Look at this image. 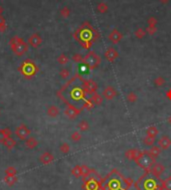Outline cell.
Wrapping results in <instances>:
<instances>
[{
    "label": "cell",
    "mask_w": 171,
    "mask_h": 190,
    "mask_svg": "<svg viewBox=\"0 0 171 190\" xmlns=\"http://www.w3.org/2000/svg\"><path fill=\"white\" fill-rule=\"evenodd\" d=\"M9 45H10L12 52L18 57L23 56L28 51V44L25 43L20 37L15 36L11 38L10 41H9Z\"/></svg>",
    "instance_id": "1"
},
{
    "label": "cell",
    "mask_w": 171,
    "mask_h": 190,
    "mask_svg": "<svg viewBox=\"0 0 171 190\" xmlns=\"http://www.w3.org/2000/svg\"><path fill=\"white\" fill-rule=\"evenodd\" d=\"M37 66L35 63L31 60H25L24 62H22L21 67L19 68V71L25 78H31L33 77L36 73H37Z\"/></svg>",
    "instance_id": "2"
},
{
    "label": "cell",
    "mask_w": 171,
    "mask_h": 190,
    "mask_svg": "<svg viewBox=\"0 0 171 190\" xmlns=\"http://www.w3.org/2000/svg\"><path fill=\"white\" fill-rule=\"evenodd\" d=\"M100 63H101L100 57L95 52H93V51L87 53V55L84 57V59H83V64H84L88 69H91V70L98 67Z\"/></svg>",
    "instance_id": "3"
},
{
    "label": "cell",
    "mask_w": 171,
    "mask_h": 190,
    "mask_svg": "<svg viewBox=\"0 0 171 190\" xmlns=\"http://www.w3.org/2000/svg\"><path fill=\"white\" fill-rule=\"evenodd\" d=\"M141 186L143 190H161L158 183L155 180V177H147L144 181L141 182Z\"/></svg>",
    "instance_id": "4"
},
{
    "label": "cell",
    "mask_w": 171,
    "mask_h": 190,
    "mask_svg": "<svg viewBox=\"0 0 171 190\" xmlns=\"http://www.w3.org/2000/svg\"><path fill=\"white\" fill-rule=\"evenodd\" d=\"M14 133H15V136L19 138V140H25L26 138H28L30 136L31 132H30V129L25 126V124H21V126L17 127L15 128Z\"/></svg>",
    "instance_id": "5"
},
{
    "label": "cell",
    "mask_w": 171,
    "mask_h": 190,
    "mask_svg": "<svg viewBox=\"0 0 171 190\" xmlns=\"http://www.w3.org/2000/svg\"><path fill=\"white\" fill-rule=\"evenodd\" d=\"M102 97H103V99L106 100V101H112L113 99L116 98V96H117V92L116 90L114 89L113 87L111 86H107L105 88V89L103 90L102 92Z\"/></svg>",
    "instance_id": "6"
},
{
    "label": "cell",
    "mask_w": 171,
    "mask_h": 190,
    "mask_svg": "<svg viewBox=\"0 0 171 190\" xmlns=\"http://www.w3.org/2000/svg\"><path fill=\"white\" fill-rule=\"evenodd\" d=\"M64 114H65V115L68 119H74L80 114V110L75 108V106H72V105H68L67 108L65 109V110H64Z\"/></svg>",
    "instance_id": "7"
},
{
    "label": "cell",
    "mask_w": 171,
    "mask_h": 190,
    "mask_svg": "<svg viewBox=\"0 0 171 190\" xmlns=\"http://www.w3.org/2000/svg\"><path fill=\"white\" fill-rule=\"evenodd\" d=\"M165 170V166L161 163H152L151 168H150V172L152 176H154L155 178H159L160 175L164 172Z\"/></svg>",
    "instance_id": "8"
},
{
    "label": "cell",
    "mask_w": 171,
    "mask_h": 190,
    "mask_svg": "<svg viewBox=\"0 0 171 190\" xmlns=\"http://www.w3.org/2000/svg\"><path fill=\"white\" fill-rule=\"evenodd\" d=\"M97 88H98V86H97V84L93 80H87L83 82V90L86 93H88V94L92 95L96 93Z\"/></svg>",
    "instance_id": "9"
},
{
    "label": "cell",
    "mask_w": 171,
    "mask_h": 190,
    "mask_svg": "<svg viewBox=\"0 0 171 190\" xmlns=\"http://www.w3.org/2000/svg\"><path fill=\"white\" fill-rule=\"evenodd\" d=\"M157 145L161 148V150L168 149L171 146V138L168 136H162L157 140Z\"/></svg>",
    "instance_id": "10"
},
{
    "label": "cell",
    "mask_w": 171,
    "mask_h": 190,
    "mask_svg": "<svg viewBox=\"0 0 171 190\" xmlns=\"http://www.w3.org/2000/svg\"><path fill=\"white\" fill-rule=\"evenodd\" d=\"M104 57H105V59L107 60L108 62H111L112 63V62H114L115 60H116L119 57V54H118V52L114 48L109 47L107 50L105 51Z\"/></svg>",
    "instance_id": "11"
},
{
    "label": "cell",
    "mask_w": 171,
    "mask_h": 190,
    "mask_svg": "<svg viewBox=\"0 0 171 190\" xmlns=\"http://www.w3.org/2000/svg\"><path fill=\"white\" fill-rule=\"evenodd\" d=\"M41 44H42V38L38 34H32L28 38V45H30L31 47L37 48Z\"/></svg>",
    "instance_id": "12"
},
{
    "label": "cell",
    "mask_w": 171,
    "mask_h": 190,
    "mask_svg": "<svg viewBox=\"0 0 171 190\" xmlns=\"http://www.w3.org/2000/svg\"><path fill=\"white\" fill-rule=\"evenodd\" d=\"M54 160V155L49 151H45L44 153H42L39 157V161L44 165L50 164L51 162H53Z\"/></svg>",
    "instance_id": "13"
},
{
    "label": "cell",
    "mask_w": 171,
    "mask_h": 190,
    "mask_svg": "<svg viewBox=\"0 0 171 190\" xmlns=\"http://www.w3.org/2000/svg\"><path fill=\"white\" fill-rule=\"evenodd\" d=\"M46 114H47L48 117L50 118H52V119H55V118H57L59 114H60V110L57 106H55V105H50L47 110H46Z\"/></svg>",
    "instance_id": "14"
},
{
    "label": "cell",
    "mask_w": 171,
    "mask_h": 190,
    "mask_svg": "<svg viewBox=\"0 0 171 190\" xmlns=\"http://www.w3.org/2000/svg\"><path fill=\"white\" fill-rule=\"evenodd\" d=\"M141 152H139L137 149L135 148H133V149H128L126 152H125V157L128 159V160H137L138 157L140 156Z\"/></svg>",
    "instance_id": "15"
},
{
    "label": "cell",
    "mask_w": 171,
    "mask_h": 190,
    "mask_svg": "<svg viewBox=\"0 0 171 190\" xmlns=\"http://www.w3.org/2000/svg\"><path fill=\"white\" fill-rule=\"evenodd\" d=\"M24 145L25 146L28 148V149H34V148L38 145V140H36V138L34 136H29L28 138H26V140H24Z\"/></svg>",
    "instance_id": "16"
},
{
    "label": "cell",
    "mask_w": 171,
    "mask_h": 190,
    "mask_svg": "<svg viewBox=\"0 0 171 190\" xmlns=\"http://www.w3.org/2000/svg\"><path fill=\"white\" fill-rule=\"evenodd\" d=\"M84 188L86 190H98L99 189V183L96 181L95 179L91 178L89 180H87L84 184Z\"/></svg>",
    "instance_id": "17"
},
{
    "label": "cell",
    "mask_w": 171,
    "mask_h": 190,
    "mask_svg": "<svg viewBox=\"0 0 171 190\" xmlns=\"http://www.w3.org/2000/svg\"><path fill=\"white\" fill-rule=\"evenodd\" d=\"M147 154H148V156L150 157V158L152 159H155L157 156H158L160 153H161V148L158 146V145H153V146H151V148L146 152Z\"/></svg>",
    "instance_id": "18"
},
{
    "label": "cell",
    "mask_w": 171,
    "mask_h": 190,
    "mask_svg": "<svg viewBox=\"0 0 171 190\" xmlns=\"http://www.w3.org/2000/svg\"><path fill=\"white\" fill-rule=\"evenodd\" d=\"M103 101H104V99H103L102 95L98 94V93H94V94H92V96H91V101L94 105L101 106V105L103 104Z\"/></svg>",
    "instance_id": "19"
},
{
    "label": "cell",
    "mask_w": 171,
    "mask_h": 190,
    "mask_svg": "<svg viewBox=\"0 0 171 190\" xmlns=\"http://www.w3.org/2000/svg\"><path fill=\"white\" fill-rule=\"evenodd\" d=\"M159 134V129L157 128L155 126H150L148 128L146 129V136L152 137V138H156V136Z\"/></svg>",
    "instance_id": "20"
},
{
    "label": "cell",
    "mask_w": 171,
    "mask_h": 190,
    "mask_svg": "<svg viewBox=\"0 0 171 190\" xmlns=\"http://www.w3.org/2000/svg\"><path fill=\"white\" fill-rule=\"evenodd\" d=\"M2 145L5 146L7 149H12V148L15 147V145H16V140L12 137H7L3 140Z\"/></svg>",
    "instance_id": "21"
},
{
    "label": "cell",
    "mask_w": 171,
    "mask_h": 190,
    "mask_svg": "<svg viewBox=\"0 0 171 190\" xmlns=\"http://www.w3.org/2000/svg\"><path fill=\"white\" fill-rule=\"evenodd\" d=\"M77 127H78V129H79L80 132H85L89 129L90 126H89V123L87 122L86 119H82V120H80L79 123H78Z\"/></svg>",
    "instance_id": "22"
},
{
    "label": "cell",
    "mask_w": 171,
    "mask_h": 190,
    "mask_svg": "<svg viewBox=\"0 0 171 190\" xmlns=\"http://www.w3.org/2000/svg\"><path fill=\"white\" fill-rule=\"evenodd\" d=\"M121 38H122V36H121V34H120L118 31H113L112 33L109 35V40L111 41L113 44L119 43L120 40H121Z\"/></svg>",
    "instance_id": "23"
},
{
    "label": "cell",
    "mask_w": 171,
    "mask_h": 190,
    "mask_svg": "<svg viewBox=\"0 0 171 190\" xmlns=\"http://www.w3.org/2000/svg\"><path fill=\"white\" fill-rule=\"evenodd\" d=\"M3 181L5 183L7 186H13L16 182H17V176H8V175H5L3 178Z\"/></svg>",
    "instance_id": "24"
},
{
    "label": "cell",
    "mask_w": 171,
    "mask_h": 190,
    "mask_svg": "<svg viewBox=\"0 0 171 190\" xmlns=\"http://www.w3.org/2000/svg\"><path fill=\"white\" fill-rule=\"evenodd\" d=\"M71 174L74 176L75 178H79L82 176V168L80 165H75L71 170Z\"/></svg>",
    "instance_id": "25"
},
{
    "label": "cell",
    "mask_w": 171,
    "mask_h": 190,
    "mask_svg": "<svg viewBox=\"0 0 171 190\" xmlns=\"http://www.w3.org/2000/svg\"><path fill=\"white\" fill-rule=\"evenodd\" d=\"M57 62H58L59 65H61V66H64V65L68 64V62H69V58L66 56L65 54H61V55H60V56H58V58H57Z\"/></svg>",
    "instance_id": "26"
},
{
    "label": "cell",
    "mask_w": 171,
    "mask_h": 190,
    "mask_svg": "<svg viewBox=\"0 0 171 190\" xmlns=\"http://www.w3.org/2000/svg\"><path fill=\"white\" fill-rule=\"evenodd\" d=\"M143 143H144L145 146H153L154 143H155V138H152V137H149L145 136V137L143 138Z\"/></svg>",
    "instance_id": "27"
},
{
    "label": "cell",
    "mask_w": 171,
    "mask_h": 190,
    "mask_svg": "<svg viewBox=\"0 0 171 190\" xmlns=\"http://www.w3.org/2000/svg\"><path fill=\"white\" fill-rule=\"evenodd\" d=\"M59 150L61 151L62 153L66 154V153H68L69 151H70V145H69L67 142H63V143H61V145H60Z\"/></svg>",
    "instance_id": "28"
},
{
    "label": "cell",
    "mask_w": 171,
    "mask_h": 190,
    "mask_svg": "<svg viewBox=\"0 0 171 190\" xmlns=\"http://www.w3.org/2000/svg\"><path fill=\"white\" fill-rule=\"evenodd\" d=\"M154 85H155L156 87H158V88L164 86V85H165V79H164L163 77H161V76L156 77V78L154 79Z\"/></svg>",
    "instance_id": "29"
},
{
    "label": "cell",
    "mask_w": 171,
    "mask_h": 190,
    "mask_svg": "<svg viewBox=\"0 0 171 190\" xmlns=\"http://www.w3.org/2000/svg\"><path fill=\"white\" fill-rule=\"evenodd\" d=\"M71 140L72 141H75V142H78V141H80L81 140V138H82V136H81V132H73L71 133Z\"/></svg>",
    "instance_id": "30"
},
{
    "label": "cell",
    "mask_w": 171,
    "mask_h": 190,
    "mask_svg": "<svg viewBox=\"0 0 171 190\" xmlns=\"http://www.w3.org/2000/svg\"><path fill=\"white\" fill-rule=\"evenodd\" d=\"M59 76L61 77L63 80H66V79H68L69 77H70V72H69L68 69L63 68V69H61V70H60Z\"/></svg>",
    "instance_id": "31"
},
{
    "label": "cell",
    "mask_w": 171,
    "mask_h": 190,
    "mask_svg": "<svg viewBox=\"0 0 171 190\" xmlns=\"http://www.w3.org/2000/svg\"><path fill=\"white\" fill-rule=\"evenodd\" d=\"M137 100H138V97H137V95L135 94V93L130 92V93H129V94L127 95V101H129V103L134 104V103H136Z\"/></svg>",
    "instance_id": "32"
},
{
    "label": "cell",
    "mask_w": 171,
    "mask_h": 190,
    "mask_svg": "<svg viewBox=\"0 0 171 190\" xmlns=\"http://www.w3.org/2000/svg\"><path fill=\"white\" fill-rule=\"evenodd\" d=\"M81 168H82V177H84V178H86V177H88V176L91 174V169L88 167V166H86V165H82L81 166Z\"/></svg>",
    "instance_id": "33"
},
{
    "label": "cell",
    "mask_w": 171,
    "mask_h": 190,
    "mask_svg": "<svg viewBox=\"0 0 171 190\" xmlns=\"http://www.w3.org/2000/svg\"><path fill=\"white\" fill-rule=\"evenodd\" d=\"M17 174V170L15 167H13V166H9L5 169V175H8V176H15Z\"/></svg>",
    "instance_id": "34"
},
{
    "label": "cell",
    "mask_w": 171,
    "mask_h": 190,
    "mask_svg": "<svg viewBox=\"0 0 171 190\" xmlns=\"http://www.w3.org/2000/svg\"><path fill=\"white\" fill-rule=\"evenodd\" d=\"M162 187L165 190H171V176L166 178L164 181L162 182Z\"/></svg>",
    "instance_id": "35"
},
{
    "label": "cell",
    "mask_w": 171,
    "mask_h": 190,
    "mask_svg": "<svg viewBox=\"0 0 171 190\" xmlns=\"http://www.w3.org/2000/svg\"><path fill=\"white\" fill-rule=\"evenodd\" d=\"M83 59H84V57L81 54H74L72 56V61L75 63H83Z\"/></svg>",
    "instance_id": "36"
},
{
    "label": "cell",
    "mask_w": 171,
    "mask_h": 190,
    "mask_svg": "<svg viewBox=\"0 0 171 190\" xmlns=\"http://www.w3.org/2000/svg\"><path fill=\"white\" fill-rule=\"evenodd\" d=\"M3 132L4 133H5V136L6 137H11V131H10V128L9 127H5V128H3Z\"/></svg>",
    "instance_id": "37"
},
{
    "label": "cell",
    "mask_w": 171,
    "mask_h": 190,
    "mask_svg": "<svg viewBox=\"0 0 171 190\" xmlns=\"http://www.w3.org/2000/svg\"><path fill=\"white\" fill-rule=\"evenodd\" d=\"M5 138H7L6 137V136H5V133H4V132H3V128L2 129H0V142H3V140H5Z\"/></svg>",
    "instance_id": "38"
},
{
    "label": "cell",
    "mask_w": 171,
    "mask_h": 190,
    "mask_svg": "<svg viewBox=\"0 0 171 190\" xmlns=\"http://www.w3.org/2000/svg\"><path fill=\"white\" fill-rule=\"evenodd\" d=\"M4 24H5V20H4V18L2 16H0V27L3 26Z\"/></svg>",
    "instance_id": "39"
},
{
    "label": "cell",
    "mask_w": 171,
    "mask_h": 190,
    "mask_svg": "<svg viewBox=\"0 0 171 190\" xmlns=\"http://www.w3.org/2000/svg\"><path fill=\"white\" fill-rule=\"evenodd\" d=\"M166 97H167L169 100H171V89H169L167 92H166Z\"/></svg>",
    "instance_id": "40"
},
{
    "label": "cell",
    "mask_w": 171,
    "mask_h": 190,
    "mask_svg": "<svg viewBox=\"0 0 171 190\" xmlns=\"http://www.w3.org/2000/svg\"><path fill=\"white\" fill-rule=\"evenodd\" d=\"M168 122H169V123L171 124V115H170V118H169V119H168Z\"/></svg>",
    "instance_id": "41"
},
{
    "label": "cell",
    "mask_w": 171,
    "mask_h": 190,
    "mask_svg": "<svg viewBox=\"0 0 171 190\" xmlns=\"http://www.w3.org/2000/svg\"><path fill=\"white\" fill-rule=\"evenodd\" d=\"M0 114H1V110H0Z\"/></svg>",
    "instance_id": "42"
}]
</instances>
